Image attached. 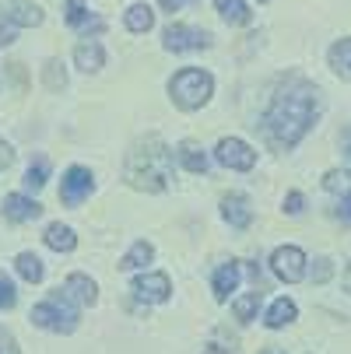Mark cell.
Returning <instances> with one entry per match:
<instances>
[{
  "mask_svg": "<svg viewBox=\"0 0 351 354\" xmlns=\"http://www.w3.org/2000/svg\"><path fill=\"white\" fill-rule=\"evenodd\" d=\"M316 116H320V91L309 81H303V77H291L271 98L267 116H264V130H267L274 147L288 151V147H295L309 133Z\"/></svg>",
  "mask_w": 351,
  "mask_h": 354,
  "instance_id": "cell-1",
  "label": "cell"
},
{
  "mask_svg": "<svg viewBox=\"0 0 351 354\" xmlns=\"http://www.w3.org/2000/svg\"><path fill=\"white\" fill-rule=\"evenodd\" d=\"M123 179L141 193H165L172 183V151L162 137L147 133L127 151Z\"/></svg>",
  "mask_w": 351,
  "mask_h": 354,
  "instance_id": "cell-2",
  "label": "cell"
},
{
  "mask_svg": "<svg viewBox=\"0 0 351 354\" xmlns=\"http://www.w3.org/2000/svg\"><path fill=\"white\" fill-rule=\"evenodd\" d=\"M215 91V77L208 71H200V67H186L179 71L172 81H169V95H172V102L183 109V113H193L200 109L211 98Z\"/></svg>",
  "mask_w": 351,
  "mask_h": 354,
  "instance_id": "cell-3",
  "label": "cell"
},
{
  "mask_svg": "<svg viewBox=\"0 0 351 354\" xmlns=\"http://www.w3.org/2000/svg\"><path fill=\"white\" fill-rule=\"evenodd\" d=\"M78 319H81V313L67 291H53L46 301H39L32 309V323L49 330V333H71L78 326Z\"/></svg>",
  "mask_w": 351,
  "mask_h": 354,
  "instance_id": "cell-4",
  "label": "cell"
},
{
  "mask_svg": "<svg viewBox=\"0 0 351 354\" xmlns=\"http://www.w3.org/2000/svg\"><path fill=\"white\" fill-rule=\"evenodd\" d=\"M162 46L169 49V53H193V49H208L211 46V32L176 21V25H169L162 32Z\"/></svg>",
  "mask_w": 351,
  "mask_h": 354,
  "instance_id": "cell-5",
  "label": "cell"
},
{
  "mask_svg": "<svg viewBox=\"0 0 351 354\" xmlns=\"http://www.w3.org/2000/svg\"><path fill=\"white\" fill-rule=\"evenodd\" d=\"M271 270L285 281V284H298L306 277V252L298 245H278L271 252Z\"/></svg>",
  "mask_w": 351,
  "mask_h": 354,
  "instance_id": "cell-6",
  "label": "cell"
},
{
  "mask_svg": "<svg viewBox=\"0 0 351 354\" xmlns=\"http://www.w3.org/2000/svg\"><path fill=\"white\" fill-rule=\"evenodd\" d=\"M215 158L225 165V169H235V172H249L257 165V151L249 147L246 140L239 137H222L218 147H215Z\"/></svg>",
  "mask_w": 351,
  "mask_h": 354,
  "instance_id": "cell-7",
  "label": "cell"
},
{
  "mask_svg": "<svg viewBox=\"0 0 351 354\" xmlns=\"http://www.w3.org/2000/svg\"><path fill=\"white\" fill-rule=\"evenodd\" d=\"M95 189V179L84 165H71L60 179V204L64 207H78L81 200H88V193Z\"/></svg>",
  "mask_w": 351,
  "mask_h": 354,
  "instance_id": "cell-8",
  "label": "cell"
},
{
  "mask_svg": "<svg viewBox=\"0 0 351 354\" xmlns=\"http://www.w3.org/2000/svg\"><path fill=\"white\" fill-rule=\"evenodd\" d=\"M130 291H134V298L147 301V306H159V301H165L172 295V284L165 274H141V277H134Z\"/></svg>",
  "mask_w": 351,
  "mask_h": 354,
  "instance_id": "cell-9",
  "label": "cell"
},
{
  "mask_svg": "<svg viewBox=\"0 0 351 354\" xmlns=\"http://www.w3.org/2000/svg\"><path fill=\"white\" fill-rule=\"evenodd\" d=\"M64 18H67V25H71L78 35H98V32L106 28L102 18H95V15L84 8V0H64Z\"/></svg>",
  "mask_w": 351,
  "mask_h": 354,
  "instance_id": "cell-10",
  "label": "cell"
},
{
  "mask_svg": "<svg viewBox=\"0 0 351 354\" xmlns=\"http://www.w3.org/2000/svg\"><path fill=\"white\" fill-rule=\"evenodd\" d=\"M39 214H42V207L35 204L32 196H25V193H8V196H4V218H8L11 225L35 221Z\"/></svg>",
  "mask_w": 351,
  "mask_h": 354,
  "instance_id": "cell-11",
  "label": "cell"
},
{
  "mask_svg": "<svg viewBox=\"0 0 351 354\" xmlns=\"http://www.w3.org/2000/svg\"><path fill=\"white\" fill-rule=\"evenodd\" d=\"M4 18H8V25H18V28L42 25V11L32 0H4Z\"/></svg>",
  "mask_w": 351,
  "mask_h": 354,
  "instance_id": "cell-12",
  "label": "cell"
},
{
  "mask_svg": "<svg viewBox=\"0 0 351 354\" xmlns=\"http://www.w3.org/2000/svg\"><path fill=\"white\" fill-rule=\"evenodd\" d=\"M222 218L232 225V228H249V221H253V207H249V200L242 193H228L222 200Z\"/></svg>",
  "mask_w": 351,
  "mask_h": 354,
  "instance_id": "cell-13",
  "label": "cell"
},
{
  "mask_svg": "<svg viewBox=\"0 0 351 354\" xmlns=\"http://www.w3.org/2000/svg\"><path fill=\"white\" fill-rule=\"evenodd\" d=\"M74 64H78L84 74L102 71V67H106V49L98 46L95 39H81V42L74 46Z\"/></svg>",
  "mask_w": 351,
  "mask_h": 354,
  "instance_id": "cell-14",
  "label": "cell"
},
{
  "mask_svg": "<svg viewBox=\"0 0 351 354\" xmlns=\"http://www.w3.org/2000/svg\"><path fill=\"white\" fill-rule=\"evenodd\" d=\"M64 291L78 301V306H95V301H98V288H95V281L88 274H71Z\"/></svg>",
  "mask_w": 351,
  "mask_h": 354,
  "instance_id": "cell-15",
  "label": "cell"
},
{
  "mask_svg": "<svg viewBox=\"0 0 351 354\" xmlns=\"http://www.w3.org/2000/svg\"><path fill=\"white\" fill-rule=\"evenodd\" d=\"M211 288H215V298L218 301H228V295L239 288V263H222L218 270H215V277H211Z\"/></svg>",
  "mask_w": 351,
  "mask_h": 354,
  "instance_id": "cell-16",
  "label": "cell"
},
{
  "mask_svg": "<svg viewBox=\"0 0 351 354\" xmlns=\"http://www.w3.org/2000/svg\"><path fill=\"white\" fill-rule=\"evenodd\" d=\"M295 316H298V309H295L291 298H274L267 316H264V323H267V330H281V326L295 323Z\"/></svg>",
  "mask_w": 351,
  "mask_h": 354,
  "instance_id": "cell-17",
  "label": "cell"
},
{
  "mask_svg": "<svg viewBox=\"0 0 351 354\" xmlns=\"http://www.w3.org/2000/svg\"><path fill=\"white\" fill-rule=\"evenodd\" d=\"M176 155H179V162H183L186 172H193V176L208 172V155H204V147H200L197 140H183Z\"/></svg>",
  "mask_w": 351,
  "mask_h": 354,
  "instance_id": "cell-18",
  "label": "cell"
},
{
  "mask_svg": "<svg viewBox=\"0 0 351 354\" xmlns=\"http://www.w3.org/2000/svg\"><path fill=\"white\" fill-rule=\"evenodd\" d=\"M330 71L341 81H351V35L330 46Z\"/></svg>",
  "mask_w": 351,
  "mask_h": 354,
  "instance_id": "cell-19",
  "label": "cell"
},
{
  "mask_svg": "<svg viewBox=\"0 0 351 354\" xmlns=\"http://www.w3.org/2000/svg\"><path fill=\"white\" fill-rule=\"evenodd\" d=\"M42 239H46V245H49V249H57V252H74V245H78V235H74L67 225H60V221L49 225Z\"/></svg>",
  "mask_w": 351,
  "mask_h": 354,
  "instance_id": "cell-20",
  "label": "cell"
},
{
  "mask_svg": "<svg viewBox=\"0 0 351 354\" xmlns=\"http://www.w3.org/2000/svg\"><path fill=\"white\" fill-rule=\"evenodd\" d=\"M152 257H155V245L144 242V239H137V242L127 249V257L120 260V270H141L144 263H152Z\"/></svg>",
  "mask_w": 351,
  "mask_h": 354,
  "instance_id": "cell-21",
  "label": "cell"
},
{
  "mask_svg": "<svg viewBox=\"0 0 351 354\" xmlns=\"http://www.w3.org/2000/svg\"><path fill=\"white\" fill-rule=\"evenodd\" d=\"M260 301H264L260 291H246V295H239V298H235V306H232L235 319H239V323H253L257 313H260Z\"/></svg>",
  "mask_w": 351,
  "mask_h": 354,
  "instance_id": "cell-22",
  "label": "cell"
},
{
  "mask_svg": "<svg viewBox=\"0 0 351 354\" xmlns=\"http://www.w3.org/2000/svg\"><path fill=\"white\" fill-rule=\"evenodd\" d=\"M127 28L130 32H152L155 28V8H147V4H134L127 8Z\"/></svg>",
  "mask_w": 351,
  "mask_h": 354,
  "instance_id": "cell-23",
  "label": "cell"
},
{
  "mask_svg": "<svg viewBox=\"0 0 351 354\" xmlns=\"http://www.w3.org/2000/svg\"><path fill=\"white\" fill-rule=\"evenodd\" d=\"M15 267H18V274H21L28 284H39V281L46 277V267H42V260L35 257V252H18Z\"/></svg>",
  "mask_w": 351,
  "mask_h": 354,
  "instance_id": "cell-24",
  "label": "cell"
},
{
  "mask_svg": "<svg viewBox=\"0 0 351 354\" xmlns=\"http://www.w3.org/2000/svg\"><path fill=\"white\" fill-rule=\"evenodd\" d=\"M215 8H218V15H222L228 25H249V18H253L242 0H215Z\"/></svg>",
  "mask_w": 351,
  "mask_h": 354,
  "instance_id": "cell-25",
  "label": "cell"
},
{
  "mask_svg": "<svg viewBox=\"0 0 351 354\" xmlns=\"http://www.w3.org/2000/svg\"><path fill=\"white\" fill-rule=\"evenodd\" d=\"M42 81H46L49 91L67 88V71H64V64H60V60H46V67H42Z\"/></svg>",
  "mask_w": 351,
  "mask_h": 354,
  "instance_id": "cell-26",
  "label": "cell"
},
{
  "mask_svg": "<svg viewBox=\"0 0 351 354\" xmlns=\"http://www.w3.org/2000/svg\"><path fill=\"white\" fill-rule=\"evenodd\" d=\"M46 179H49V162H46V158H35V162L28 165V172H25V179H21V183H25L28 189H42V186H46Z\"/></svg>",
  "mask_w": 351,
  "mask_h": 354,
  "instance_id": "cell-27",
  "label": "cell"
},
{
  "mask_svg": "<svg viewBox=\"0 0 351 354\" xmlns=\"http://www.w3.org/2000/svg\"><path fill=\"white\" fill-rule=\"evenodd\" d=\"M232 351H235V337L225 333V330H218V333L204 344V354H232Z\"/></svg>",
  "mask_w": 351,
  "mask_h": 354,
  "instance_id": "cell-28",
  "label": "cell"
},
{
  "mask_svg": "<svg viewBox=\"0 0 351 354\" xmlns=\"http://www.w3.org/2000/svg\"><path fill=\"white\" fill-rule=\"evenodd\" d=\"M18 306V291H15V281L0 270V309H15Z\"/></svg>",
  "mask_w": 351,
  "mask_h": 354,
  "instance_id": "cell-29",
  "label": "cell"
},
{
  "mask_svg": "<svg viewBox=\"0 0 351 354\" xmlns=\"http://www.w3.org/2000/svg\"><path fill=\"white\" fill-rule=\"evenodd\" d=\"M334 218H341L344 225H351V193H344V196H341V204L334 207Z\"/></svg>",
  "mask_w": 351,
  "mask_h": 354,
  "instance_id": "cell-30",
  "label": "cell"
},
{
  "mask_svg": "<svg viewBox=\"0 0 351 354\" xmlns=\"http://www.w3.org/2000/svg\"><path fill=\"white\" fill-rule=\"evenodd\" d=\"M303 204H306L303 193H288L285 196V214H303Z\"/></svg>",
  "mask_w": 351,
  "mask_h": 354,
  "instance_id": "cell-31",
  "label": "cell"
},
{
  "mask_svg": "<svg viewBox=\"0 0 351 354\" xmlns=\"http://www.w3.org/2000/svg\"><path fill=\"white\" fill-rule=\"evenodd\" d=\"M11 165H15V147L8 140H0V172L11 169Z\"/></svg>",
  "mask_w": 351,
  "mask_h": 354,
  "instance_id": "cell-32",
  "label": "cell"
},
{
  "mask_svg": "<svg viewBox=\"0 0 351 354\" xmlns=\"http://www.w3.org/2000/svg\"><path fill=\"white\" fill-rule=\"evenodd\" d=\"M0 354H21L18 344H15V337H11L8 330H0Z\"/></svg>",
  "mask_w": 351,
  "mask_h": 354,
  "instance_id": "cell-33",
  "label": "cell"
},
{
  "mask_svg": "<svg viewBox=\"0 0 351 354\" xmlns=\"http://www.w3.org/2000/svg\"><path fill=\"white\" fill-rule=\"evenodd\" d=\"M186 4H197V0H159V8L169 11V15H172V11H183Z\"/></svg>",
  "mask_w": 351,
  "mask_h": 354,
  "instance_id": "cell-34",
  "label": "cell"
},
{
  "mask_svg": "<svg viewBox=\"0 0 351 354\" xmlns=\"http://www.w3.org/2000/svg\"><path fill=\"white\" fill-rule=\"evenodd\" d=\"M330 277V260H316V270H313V281H327Z\"/></svg>",
  "mask_w": 351,
  "mask_h": 354,
  "instance_id": "cell-35",
  "label": "cell"
},
{
  "mask_svg": "<svg viewBox=\"0 0 351 354\" xmlns=\"http://www.w3.org/2000/svg\"><path fill=\"white\" fill-rule=\"evenodd\" d=\"M15 42V25H0V49Z\"/></svg>",
  "mask_w": 351,
  "mask_h": 354,
  "instance_id": "cell-36",
  "label": "cell"
},
{
  "mask_svg": "<svg viewBox=\"0 0 351 354\" xmlns=\"http://www.w3.org/2000/svg\"><path fill=\"white\" fill-rule=\"evenodd\" d=\"M344 288L351 291V267H348V274H344Z\"/></svg>",
  "mask_w": 351,
  "mask_h": 354,
  "instance_id": "cell-37",
  "label": "cell"
},
{
  "mask_svg": "<svg viewBox=\"0 0 351 354\" xmlns=\"http://www.w3.org/2000/svg\"><path fill=\"white\" fill-rule=\"evenodd\" d=\"M264 354H285V351H274V347H271V351H264Z\"/></svg>",
  "mask_w": 351,
  "mask_h": 354,
  "instance_id": "cell-38",
  "label": "cell"
},
{
  "mask_svg": "<svg viewBox=\"0 0 351 354\" xmlns=\"http://www.w3.org/2000/svg\"><path fill=\"white\" fill-rule=\"evenodd\" d=\"M348 162H351V147H348Z\"/></svg>",
  "mask_w": 351,
  "mask_h": 354,
  "instance_id": "cell-39",
  "label": "cell"
},
{
  "mask_svg": "<svg viewBox=\"0 0 351 354\" xmlns=\"http://www.w3.org/2000/svg\"><path fill=\"white\" fill-rule=\"evenodd\" d=\"M257 4H267V0H257Z\"/></svg>",
  "mask_w": 351,
  "mask_h": 354,
  "instance_id": "cell-40",
  "label": "cell"
}]
</instances>
